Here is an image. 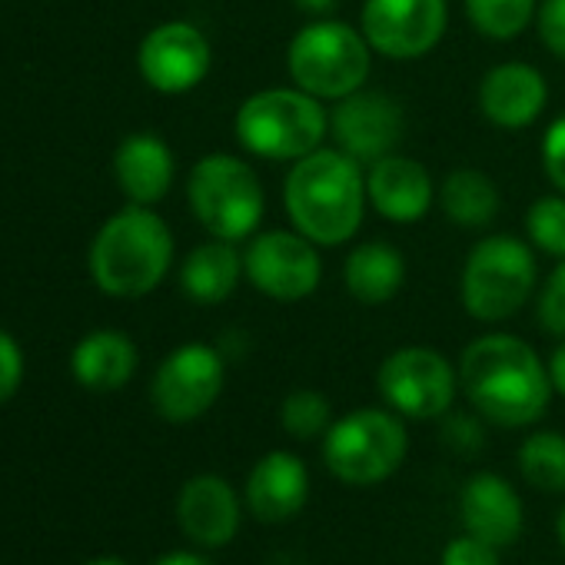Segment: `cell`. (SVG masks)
I'll list each match as a JSON object with an SVG mask.
<instances>
[{"label":"cell","instance_id":"1","mask_svg":"<svg viewBox=\"0 0 565 565\" xmlns=\"http://www.w3.org/2000/svg\"><path fill=\"white\" fill-rule=\"evenodd\" d=\"M459 390L489 426L502 429L539 423L555 393L548 366L512 333H482L462 350Z\"/></svg>","mask_w":565,"mask_h":565},{"label":"cell","instance_id":"2","mask_svg":"<svg viewBox=\"0 0 565 565\" xmlns=\"http://www.w3.org/2000/svg\"><path fill=\"white\" fill-rule=\"evenodd\" d=\"M366 206V170L340 147L307 153L282 180V210L294 230L317 246L350 243L363 226Z\"/></svg>","mask_w":565,"mask_h":565},{"label":"cell","instance_id":"3","mask_svg":"<svg viewBox=\"0 0 565 565\" xmlns=\"http://www.w3.org/2000/svg\"><path fill=\"white\" fill-rule=\"evenodd\" d=\"M90 276L107 297L137 300L153 294L173 263V233L150 206L130 203L114 213L90 243Z\"/></svg>","mask_w":565,"mask_h":565},{"label":"cell","instance_id":"4","mask_svg":"<svg viewBox=\"0 0 565 565\" xmlns=\"http://www.w3.org/2000/svg\"><path fill=\"white\" fill-rule=\"evenodd\" d=\"M239 147L263 160L297 163L323 147L330 134V110L300 87H269L249 94L233 117Z\"/></svg>","mask_w":565,"mask_h":565},{"label":"cell","instance_id":"5","mask_svg":"<svg viewBox=\"0 0 565 565\" xmlns=\"http://www.w3.org/2000/svg\"><path fill=\"white\" fill-rule=\"evenodd\" d=\"M287 74L294 87L337 104L366 87L373 74V47L363 31L333 18H317L294 34L287 47Z\"/></svg>","mask_w":565,"mask_h":565},{"label":"cell","instance_id":"6","mask_svg":"<svg viewBox=\"0 0 565 565\" xmlns=\"http://www.w3.org/2000/svg\"><path fill=\"white\" fill-rule=\"evenodd\" d=\"M535 279V246L529 239L495 233L469 249L459 276V297L472 320L502 323L529 303Z\"/></svg>","mask_w":565,"mask_h":565},{"label":"cell","instance_id":"7","mask_svg":"<svg viewBox=\"0 0 565 565\" xmlns=\"http://www.w3.org/2000/svg\"><path fill=\"white\" fill-rule=\"evenodd\" d=\"M186 203L196 223L216 239H249L266 213L256 170L236 153H206L186 177Z\"/></svg>","mask_w":565,"mask_h":565},{"label":"cell","instance_id":"8","mask_svg":"<svg viewBox=\"0 0 565 565\" xmlns=\"http://www.w3.org/2000/svg\"><path fill=\"white\" fill-rule=\"evenodd\" d=\"M409 433L393 409L363 406L340 419L323 436V462L347 486H376L396 476L406 462Z\"/></svg>","mask_w":565,"mask_h":565},{"label":"cell","instance_id":"9","mask_svg":"<svg viewBox=\"0 0 565 565\" xmlns=\"http://www.w3.org/2000/svg\"><path fill=\"white\" fill-rule=\"evenodd\" d=\"M243 273L276 303H303L323 282L320 246L297 230L253 233L243 249Z\"/></svg>","mask_w":565,"mask_h":565},{"label":"cell","instance_id":"10","mask_svg":"<svg viewBox=\"0 0 565 565\" xmlns=\"http://www.w3.org/2000/svg\"><path fill=\"white\" fill-rule=\"evenodd\" d=\"M459 373L433 347H399L376 373V390L403 419H443L456 403Z\"/></svg>","mask_w":565,"mask_h":565},{"label":"cell","instance_id":"11","mask_svg":"<svg viewBox=\"0 0 565 565\" xmlns=\"http://www.w3.org/2000/svg\"><path fill=\"white\" fill-rule=\"evenodd\" d=\"M226 363L223 353L210 343H183L177 347L153 373L150 399L160 419L167 423H193L213 409L223 393Z\"/></svg>","mask_w":565,"mask_h":565},{"label":"cell","instance_id":"12","mask_svg":"<svg viewBox=\"0 0 565 565\" xmlns=\"http://www.w3.org/2000/svg\"><path fill=\"white\" fill-rule=\"evenodd\" d=\"M449 28L446 0H366L360 31L373 54L386 61H419Z\"/></svg>","mask_w":565,"mask_h":565},{"label":"cell","instance_id":"13","mask_svg":"<svg viewBox=\"0 0 565 565\" xmlns=\"http://www.w3.org/2000/svg\"><path fill=\"white\" fill-rule=\"evenodd\" d=\"M140 77L157 94H190L200 87L213 67V47L206 34L190 21H167L157 24L137 51Z\"/></svg>","mask_w":565,"mask_h":565},{"label":"cell","instance_id":"14","mask_svg":"<svg viewBox=\"0 0 565 565\" xmlns=\"http://www.w3.org/2000/svg\"><path fill=\"white\" fill-rule=\"evenodd\" d=\"M406 130L403 104L383 90H356L330 110V134L333 143L360 160L363 167L396 153Z\"/></svg>","mask_w":565,"mask_h":565},{"label":"cell","instance_id":"15","mask_svg":"<svg viewBox=\"0 0 565 565\" xmlns=\"http://www.w3.org/2000/svg\"><path fill=\"white\" fill-rule=\"evenodd\" d=\"M243 502L236 489L213 472L193 476L177 495V522L183 535L200 548H220L236 539Z\"/></svg>","mask_w":565,"mask_h":565},{"label":"cell","instance_id":"16","mask_svg":"<svg viewBox=\"0 0 565 565\" xmlns=\"http://www.w3.org/2000/svg\"><path fill=\"white\" fill-rule=\"evenodd\" d=\"M436 183L429 177V170L406 153H390L376 163L366 167V196L370 206L399 226H413L419 223L433 200H436Z\"/></svg>","mask_w":565,"mask_h":565},{"label":"cell","instance_id":"17","mask_svg":"<svg viewBox=\"0 0 565 565\" xmlns=\"http://www.w3.org/2000/svg\"><path fill=\"white\" fill-rule=\"evenodd\" d=\"M246 509L266 525L290 522L310 499V472L297 452L273 449L256 459L246 476Z\"/></svg>","mask_w":565,"mask_h":565},{"label":"cell","instance_id":"18","mask_svg":"<svg viewBox=\"0 0 565 565\" xmlns=\"http://www.w3.org/2000/svg\"><path fill=\"white\" fill-rule=\"evenodd\" d=\"M548 104L545 77L525 61H505L479 81V110L499 130L532 127Z\"/></svg>","mask_w":565,"mask_h":565},{"label":"cell","instance_id":"19","mask_svg":"<svg viewBox=\"0 0 565 565\" xmlns=\"http://www.w3.org/2000/svg\"><path fill=\"white\" fill-rule=\"evenodd\" d=\"M459 519L469 535L505 548L519 542L525 525V505L519 492L509 486V479L495 472H476L466 479L459 492Z\"/></svg>","mask_w":565,"mask_h":565},{"label":"cell","instance_id":"20","mask_svg":"<svg viewBox=\"0 0 565 565\" xmlns=\"http://www.w3.org/2000/svg\"><path fill=\"white\" fill-rule=\"evenodd\" d=\"M114 177L130 203L153 206L170 193L173 150L157 134H130L114 153Z\"/></svg>","mask_w":565,"mask_h":565},{"label":"cell","instance_id":"21","mask_svg":"<svg viewBox=\"0 0 565 565\" xmlns=\"http://www.w3.org/2000/svg\"><path fill=\"white\" fill-rule=\"evenodd\" d=\"M243 276V253L236 243L210 236L186 253L180 266V290L200 307H220L236 294Z\"/></svg>","mask_w":565,"mask_h":565},{"label":"cell","instance_id":"22","mask_svg":"<svg viewBox=\"0 0 565 565\" xmlns=\"http://www.w3.org/2000/svg\"><path fill=\"white\" fill-rule=\"evenodd\" d=\"M343 282L356 303L386 307L406 282V256L386 239H366L343 259Z\"/></svg>","mask_w":565,"mask_h":565},{"label":"cell","instance_id":"23","mask_svg":"<svg viewBox=\"0 0 565 565\" xmlns=\"http://www.w3.org/2000/svg\"><path fill=\"white\" fill-rule=\"evenodd\" d=\"M137 347L127 333L117 330H94L87 333L71 356V370L74 380L84 390L94 393H114L120 386H127L137 373Z\"/></svg>","mask_w":565,"mask_h":565},{"label":"cell","instance_id":"24","mask_svg":"<svg viewBox=\"0 0 565 565\" xmlns=\"http://www.w3.org/2000/svg\"><path fill=\"white\" fill-rule=\"evenodd\" d=\"M439 206L446 213L449 223L462 226V230H482L499 216V186L492 177H486L482 170L472 167H459L452 173H446L443 186H439Z\"/></svg>","mask_w":565,"mask_h":565},{"label":"cell","instance_id":"25","mask_svg":"<svg viewBox=\"0 0 565 565\" xmlns=\"http://www.w3.org/2000/svg\"><path fill=\"white\" fill-rule=\"evenodd\" d=\"M519 472L539 492H565V436L552 429L525 436L519 446Z\"/></svg>","mask_w":565,"mask_h":565},{"label":"cell","instance_id":"26","mask_svg":"<svg viewBox=\"0 0 565 565\" xmlns=\"http://www.w3.org/2000/svg\"><path fill=\"white\" fill-rule=\"evenodd\" d=\"M539 11V0H466L469 24L489 41H515L522 38Z\"/></svg>","mask_w":565,"mask_h":565},{"label":"cell","instance_id":"27","mask_svg":"<svg viewBox=\"0 0 565 565\" xmlns=\"http://www.w3.org/2000/svg\"><path fill=\"white\" fill-rule=\"evenodd\" d=\"M279 423L294 439H320L333 426V406L320 390H294L279 406Z\"/></svg>","mask_w":565,"mask_h":565},{"label":"cell","instance_id":"28","mask_svg":"<svg viewBox=\"0 0 565 565\" xmlns=\"http://www.w3.org/2000/svg\"><path fill=\"white\" fill-rule=\"evenodd\" d=\"M525 239L535 249L565 259V193L539 196L525 210Z\"/></svg>","mask_w":565,"mask_h":565},{"label":"cell","instance_id":"29","mask_svg":"<svg viewBox=\"0 0 565 565\" xmlns=\"http://www.w3.org/2000/svg\"><path fill=\"white\" fill-rule=\"evenodd\" d=\"M443 443L449 452L456 456H476L486 449V419L472 409V413H446L443 416Z\"/></svg>","mask_w":565,"mask_h":565},{"label":"cell","instance_id":"30","mask_svg":"<svg viewBox=\"0 0 565 565\" xmlns=\"http://www.w3.org/2000/svg\"><path fill=\"white\" fill-rule=\"evenodd\" d=\"M535 313H539V323L548 337L565 340V259H558V266L542 282Z\"/></svg>","mask_w":565,"mask_h":565},{"label":"cell","instance_id":"31","mask_svg":"<svg viewBox=\"0 0 565 565\" xmlns=\"http://www.w3.org/2000/svg\"><path fill=\"white\" fill-rule=\"evenodd\" d=\"M535 31L542 47L565 64V0H539Z\"/></svg>","mask_w":565,"mask_h":565},{"label":"cell","instance_id":"32","mask_svg":"<svg viewBox=\"0 0 565 565\" xmlns=\"http://www.w3.org/2000/svg\"><path fill=\"white\" fill-rule=\"evenodd\" d=\"M439 565H502V558H499L495 545H489V542L466 532V535L446 542Z\"/></svg>","mask_w":565,"mask_h":565},{"label":"cell","instance_id":"33","mask_svg":"<svg viewBox=\"0 0 565 565\" xmlns=\"http://www.w3.org/2000/svg\"><path fill=\"white\" fill-rule=\"evenodd\" d=\"M542 167H545L548 183L558 193H565V114L555 117L542 137Z\"/></svg>","mask_w":565,"mask_h":565},{"label":"cell","instance_id":"34","mask_svg":"<svg viewBox=\"0 0 565 565\" xmlns=\"http://www.w3.org/2000/svg\"><path fill=\"white\" fill-rule=\"evenodd\" d=\"M24 383V353L18 340L0 330V403H8Z\"/></svg>","mask_w":565,"mask_h":565},{"label":"cell","instance_id":"35","mask_svg":"<svg viewBox=\"0 0 565 565\" xmlns=\"http://www.w3.org/2000/svg\"><path fill=\"white\" fill-rule=\"evenodd\" d=\"M548 380H552V390L555 393H562L565 396V340L552 350V356H548Z\"/></svg>","mask_w":565,"mask_h":565},{"label":"cell","instance_id":"36","mask_svg":"<svg viewBox=\"0 0 565 565\" xmlns=\"http://www.w3.org/2000/svg\"><path fill=\"white\" fill-rule=\"evenodd\" d=\"M153 565H213L206 555H200V552H190V548H177V552H167V555H160Z\"/></svg>","mask_w":565,"mask_h":565},{"label":"cell","instance_id":"37","mask_svg":"<svg viewBox=\"0 0 565 565\" xmlns=\"http://www.w3.org/2000/svg\"><path fill=\"white\" fill-rule=\"evenodd\" d=\"M294 4L317 21V18H330L340 8V0H294Z\"/></svg>","mask_w":565,"mask_h":565},{"label":"cell","instance_id":"38","mask_svg":"<svg viewBox=\"0 0 565 565\" xmlns=\"http://www.w3.org/2000/svg\"><path fill=\"white\" fill-rule=\"evenodd\" d=\"M555 535H558V542H562V548H565V505H562V512H558V519H555Z\"/></svg>","mask_w":565,"mask_h":565},{"label":"cell","instance_id":"39","mask_svg":"<svg viewBox=\"0 0 565 565\" xmlns=\"http://www.w3.org/2000/svg\"><path fill=\"white\" fill-rule=\"evenodd\" d=\"M84 565H127L124 558H90V562H84Z\"/></svg>","mask_w":565,"mask_h":565}]
</instances>
